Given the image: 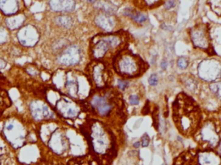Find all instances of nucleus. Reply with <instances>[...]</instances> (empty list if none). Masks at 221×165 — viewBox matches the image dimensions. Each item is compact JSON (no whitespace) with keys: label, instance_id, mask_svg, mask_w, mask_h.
Here are the masks:
<instances>
[{"label":"nucleus","instance_id":"obj_1","mask_svg":"<svg viewBox=\"0 0 221 165\" xmlns=\"http://www.w3.org/2000/svg\"><path fill=\"white\" fill-rule=\"evenodd\" d=\"M82 105L86 112L111 127H122L127 119V108L123 93L114 86L92 89Z\"/></svg>","mask_w":221,"mask_h":165},{"label":"nucleus","instance_id":"obj_2","mask_svg":"<svg viewBox=\"0 0 221 165\" xmlns=\"http://www.w3.org/2000/svg\"><path fill=\"white\" fill-rule=\"evenodd\" d=\"M81 132L88 142L92 154L102 165H112L118 154V142L112 128L95 118L81 125Z\"/></svg>","mask_w":221,"mask_h":165},{"label":"nucleus","instance_id":"obj_3","mask_svg":"<svg viewBox=\"0 0 221 165\" xmlns=\"http://www.w3.org/2000/svg\"><path fill=\"white\" fill-rule=\"evenodd\" d=\"M172 118L179 132L188 138L193 137L198 130L203 118V112L192 96L181 92L172 103Z\"/></svg>","mask_w":221,"mask_h":165},{"label":"nucleus","instance_id":"obj_4","mask_svg":"<svg viewBox=\"0 0 221 165\" xmlns=\"http://www.w3.org/2000/svg\"><path fill=\"white\" fill-rule=\"evenodd\" d=\"M130 42V36L124 30L111 33H99L92 37L89 43L90 60L112 59L119 51L128 48Z\"/></svg>","mask_w":221,"mask_h":165},{"label":"nucleus","instance_id":"obj_5","mask_svg":"<svg viewBox=\"0 0 221 165\" xmlns=\"http://www.w3.org/2000/svg\"><path fill=\"white\" fill-rule=\"evenodd\" d=\"M111 65L115 74L125 80L139 78L150 68V64L129 48H123L116 54L111 61Z\"/></svg>","mask_w":221,"mask_h":165},{"label":"nucleus","instance_id":"obj_6","mask_svg":"<svg viewBox=\"0 0 221 165\" xmlns=\"http://www.w3.org/2000/svg\"><path fill=\"white\" fill-rule=\"evenodd\" d=\"M62 83L59 88L67 95L79 101H83L89 96L92 90V86L86 74L79 70H62Z\"/></svg>","mask_w":221,"mask_h":165},{"label":"nucleus","instance_id":"obj_7","mask_svg":"<svg viewBox=\"0 0 221 165\" xmlns=\"http://www.w3.org/2000/svg\"><path fill=\"white\" fill-rule=\"evenodd\" d=\"M193 138L199 149H215L221 141V122L216 117H203Z\"/></svg>","mask_w":221,"mask_h":165},{"label":"nucleus","instance_id":"obj_8","mask_svg":"<svg viewBox=\"0 0 221 165\" xmlns=\"http://www.w3.org/2000/svg\"><path fill=\"white\" fill-rule=\"evenodd\" d=\"M111 62L104 60H90L86 66L85 74L92 89H102L112 86L113 74Z\"/></svg>","mask_w":221,"mask_h":165},{"label":"nucleus","instance_id":"obj_9","mask_svg":"<svg viewBox=\"0 0 221 165\" xmlns=\"http://www.w3.org/2000/svg\"><path fill=\"white\" fill-rule=\"evenodd\" d=\"M173 165H221V156L215 149H190L179 154Z\"/></svg>","mask_w":221,"mask_h":165},{"label":"nucleus","instance_id":"obj_10","mask_svg":"<svg viewBox=\"0 0 221 165\" xmlns=\"http://www.w3.org/2000/svg\"><path fill=\"white\" fill-rule=\"evenodd\" d=\"M189 37L194 48L200 49L212 56L216 54L212 43L210 27L206 23H198L190 28Z\"/></svg>","mask_w":221,"mask_h":165},{"label":"nucleus","instance_id":"obj_11","mask_svg":"<svg viewBox=\"0 0 221 165\" xmlns=\"http://www.w3.org/2000/svg\"><path fill=\"white\" fill-rule=\"evenodd\" d=\"M4 134L8 142L15 148L22 146L27 137V130L21 120L16 117L8 118L4 125Z\"/></svg>","mask_w":221,"mask_h":165},{"label":"nucleus","instance_id":"obj_12","mask_svg":"<svg viewBox=\"0 0 221 165\" xmlns=\"http://www.w3.org/2000/svg\"><path fill=\"white\" fill-rule=\"evenodd\" d=\"M54 110L56 113L63 118L74 120L79 118L81 112L84 110V107L81 101L62 94L60 96L59 100L55 103Z\"/></svg>","mask_w":221,"mask_h":165},{"label":"nucleus","instance_id":"obj_13","mask_svg":"<svg viewBox=\"0 0 221 165\" xmlns=\"http://www.w3.org/2000/svg\"><path fill=\"white\" fill-rule=\"evenodd\" d=\"M197 76L204 82L211 83L221 79V60L205 58L197 66Z\"/></svg>","mask_w":221,"mask_h":165},{"label":"nucleus","instance_id":"obj_14","mask_svg":"<svg viewBox=\"0 0 221 165\" xmlns=\"http://www.w3.org/2000/svg\"><path fill=\"white\" fill-rule=\"evenodd\" d=\"M83 58V51L80 45L76 43L67 44L57 55L58 63L66 68L75 67L81 63Z\"/></svg>","mask_w":221,"mask_h":165},{"label":"nucleus","instance_id":"obj_15","mask_svg":"<svg viewBox=\"0 0 221 165\" xmlns=\"http://www.w3.org/2000/svg\"><path fill=\"white\" fill-rule=\"evenodd\" d=\"M93 23L104 33H111L122 30L119 28L121 21L116 14L98 11L97 14L94 16Z\"/></svg>","mask_w":221,"mask_h":165},{"label":"nucleus","instance_id":"obj_16","mask_svg":"<svg viewBox=\"0 0 221 165\" xmlns=\"http://www.w3.org/2000/svg\"><path fill=\"white\" fill-rule=\"evenodd\" d=\"M48 145L55 154L63 155L67 153L70 147L69 139L61 129H55L49 135Z\"/></svg>","mask_w":221,"mask_h":165},{"label":"nucleus","instance_id":"obj_17","mask_svg":"<svg viewBox=\"0 0 221 165\" xmlns=\"http://www.w3.org/2000/svg\"><path fill=\"white\" fill-rule=\"evenodd\" d=\"M29 111L33 118L36 121L49 120L54 117V112L50 106L40 100H34L30 103Z\"/></svg>","mask_w":221,"mask_h":165},{"label":"nucleus","instance_id":"obj_18","mask_svg":"<svg viewBox=\"0 0 221 165\" xmlns=\"http://www.w3.org/2000/svg\"><path fill=\"white\" fill-rule=\"evenodd\" d=\"M40 39V34L37 29L33 25H26L20 28L17 32V40L24 47H34Z\"/></svg>","mask_w":221,"mask_h":165},{"label":"nucleus","instance_id":"obj_19","mask_svg":"<svg viewBox=\"0 0 221 165\" xmlns=\"http://www.w3.org/2000/svg\"><path fill=\"white\" fill-rule=\"evenodd\" d=\"M123 15L129 18L131 21L136 23V24L143 25L149 20V16L144 11H139L135 7H126L123 11Z\"/></svg>","mask_w":221,"mask_h":165},{"label":"nucleus","instance_id":"obj_20","mask_svg":"<svg viewBox=\"0 0 221 165\" xmlns=\"http://www.w3.org/2000/svg\"><path fill=\"white\" fill-rule=\"evenodd\" d=\"M49 8L55 12H72L76 7L75 0H50Z\"/></svg>","mask_w":221,"mask_h":165},{"label":"nucleus","instance_id":"obj_21","mask_svg":"<svg viewBox=\"0 0 221 165\" xmlns=\"http://www.w3.org/2000/svg\"><path fill=\"white\" fill-rule=\"evenodd\" d=\"M164 0H132L133 6L142 11H151L164 5Z\"/></svg>","mask_w":221,"mask_h":165},{"label":"nucleus","instance_id":"obj_22","mask_svg":"<svg viewBox=\"0 0 221 165\" xmlns=\"http://www.w3.org/2000/svg\"><path fill=\"white\" fill-rule=\"evenodd\" d=\"M19 11L18 0H0V11L5 15L11 16L16 15Z\"/></svg>","mask_w":221,"mask_h":165},{"label":"nucleus","instance_id":"obj_23","mask_svg":"<svg viewBox=\"0 0 221 165\" xmlns=\"http://www.w3.org/2000/svg\"><path fill=\"white\" fill-rule=\"evenodd\" d=\"M180 81L184 87L192 93H195L198 90L199 81L197 80V78L193 75L185 74V75H180Z\"/></svg>","mask_w":221,"mask_h":165},{"label":"nucleus","instance_id":"obj_24","mask_svg":"<svg viewBox=\"0 0 221 165\" xmlns=\"http://www.w3.org/2000/svg\"><path fill=\"white\" fill-rule=\"evenodd\" d=\"M67 165H102L92 154L77 156L71 159Z\"/></svg>","mask_w":221,"mask_h":165},{"label":"nucleus","instance_id":"obj_25","mask_svg":"<svg viewBox=\"0 0 221 165\" xmlns=\"http://www.w3.org/2000/svg\"><path fill=\"white\" fill-rule=\"evenodd\" d=\"M93 5L94 8L98 11L112 14H116V12L118 11V7L109 0H97Z\"/></svg>","mask_w":221,"mask_h":165},{"label":"nucleus","instance_id":"obj_26","mask_svg":"<svg viewBox=\"0 0 221 165\" xmlns=\"http://www.w3.org/2000/svg\"><path fill=\"white\" fill-rule=\"evenodd\" d=\"M25 22V16L23 14H16L9 16L6 19V26L10 30H16L22 26Z\"/></svg>","mask_w":221,"mask_h":165},{"label":"nucleus","instance_id":"obj_27","mask_svg":"<svg viewBox=\"0 0 221 165\" xmlns=\"http://www.w3.org/2000/svg\"><path fill=\"white\" fill-rule=\"evenodd\" d=\"M11 99L8 93L0 87V116L5 112V110L11 106Z\"/></svg>","mask_w":221,"mask_h":165},{"label":"nucleus","instance_id":"obj_28","mask_svg":"<svg viewBox=\"0 0 221 165\" xmlns=\"http://www.w3.org/2000/svg\"><path fill=\"white\" fill-rule=\"evenodd\" d=\"M54 22L58 26L61 27L63 29H70L74 24V21H73L72 17L67 16V15H60V16H56L54 19Z\"/></svg>","mask_w":221,"mask_h":165},{"label":"nucleus","instance_id":"obj_29","mask_svg":"<svg viewBox=\"0 0 221 165\" xmlns=\"http://www.w3.org/2000/svg\"><path fill=\"white\" fill-rule=\"evenodd\" d=\"M208 88L212 95L215 96L218 100H221V80L211 82L208 85Z\"/></svg>","mask_w":221,"mask_h":165},{"label":"nucleus","instance_id":"obj_30","mask_svg":"<svg viewBox=\"0 0 221 165\" xmlns=\"http://www.w3.org/2000/svg\"><path fill=\"white\" fill-rule=\"evenodd\" d=\"M129 80H125V79H122V78H119L117 80V86L116 87L119 89L121 93L125 92L128 88L129 87Z\"/></svg>","mask_w":221,"mask_h":165},{"label":"nucleus","instance_id":"obj_31","mask_svg":"<svg viewBox=\"0 0 221 165\" xmlns=\"http://www.w3.org/2000/svg\"><path fill=\"white\" fill-rule=\"evenodd\" d=\"M210 8L215 12L217 15L221 16V0H209L208 1Z\"/></svg>","mask_w":221,"mask_h":165},{"label":"nucleus","instance_id":"obj_32","mask_svg":"<svg viewBox=\"0 0 221 165\" xmlns=\"http://www.w3.org/2000/svg\"><path fill=\"white\" fill-rule=\"evenodd\" d=\"M190 61L188 57L186 56H180L176 61V65L180 69H187L189 67Z\"/></svg>","mask_w":221,"mask_h":165},{"label":"nucleus","instance_id":"obj_33","mask_svg":"<svg viewBox=\"0 0 221 165\" xmlns=\"http://www.w3.org/2000/svg\"><path fill=\"white\" fill-rule=\"evenodd\" d=\"M128 101L130 106H138L141 102V97L137 93H131L128 97Z\"/></svg>","mask_w":221,"mask_h":165},{"label":"nucleus","instance_id":"obj_34","mask_svg":"<svg viewBox=\"0 0 221 165\" xmlns=\"http://www.w3.org/2000/svg\"><path fill=\"white\" fill-rule=\"evenodd\" d=\"M159 82V78L157 76V74H151L150 76L148 79V83L150 86H156L158 85Z\"/></svg>","mask_w":221,"mask_h":165},{"label":"nucleus","instance_id":"obj_35","mask_svg":"<svg viewBox=\"0 0 221 165\" xmlns=\"http://www.w3.org/2000/svg\"><path fill=\"white\" fill-rule=\"evenodd\" d=\"M141 146L143 147V148H146L150 145V136L148 133H144L142 138H141Z\"/></svg>","mask_w":221,"mask_h":165},{"label":"nucleus","instance_id":"obj_36","mask_svg":"<svg viewBox=\"0 0 221 165\" xmlns=\"http://www.w3.org/2000/svg\"><path fill=\"white\" fill-rule=\"evenodd\" d=\"M8 32L5 28H0V44L6 43L8 41Z\"/></svg>","mask_w":221,"mask_h":165},{"label":"nucleus","instance_id":"obj_37","mask_svg":"<svg viewBox=\"0 0 221 165\" xmlns=\"http://www.w3.org/2000/svg\"><path fill=\"white\" fill-rule=\"evenodd\" d=\"M176 6V0H167L164 3V8L167 11H170Z\"/></svg>","mask_w":221,"mask_h":165},{"label":"nucleus","instance_id":"obj_38","mask_svg":"<svg viewBox=\"0 0 221 165\" xmlns=\"http://www.w3.org/2000/svg\"><path fill=\"white\" fill-rule=\"evenodd\" d=\"M167 61L166 59H163L162 60V61H161V68H162V70H166L167 68Z\"/></svg>","mask_w":221,"mask_h":165},{"label":"nucleus","instance_id":"obj_39","mask_svg":"<svg viewBox=\"0 0 221 165\" xmlns=\"http://www.w3.org/2000/svg\"><path fill=\"white\" fill-rule=\"evenodd\" d=\"M6 67V62L5 61H4L3 59L0 58V70L5 68Z\"/></svg>","mask_w":221,"mask_h":165},{"label":"nucleus","instance_id":"obj_40","mask_svg":"<svg viewBox=\"0 0 221 165\" xmlns=\"http://www.w3.org/2000/svg\"><path fill=\"white\" fill-rule=\"evenodd\" d=\"M141 146V143L140 141H137V142H136L133 144V147L135 148V149H137V148H139Z\"/></svg>","mask_w":221,"mask_h":165},{"label":"nucleus","instance_id":"obj_41","mask_svg":"<svg viewBox=\"0 0 221 165\" xmlns=\"http://www.w3.org/2000/svg\"><path fill=\"white\" fill-rule=\"evenodd\" d=\"M216 149H217V151L219 152V154L221 156V141H220V143L219 144V145H218V147H217Z\"/></svg>","mask_w":221,"mask_h":165},{"label":"nucleus","instance_id":"obj_42","mask_svg":"<svg viewBox=\"0 0 221 165\" xmlns=\"http://www.w3.org/2000/svg\"><path fill=\"white\" fill-rule=\"evenodd\" d=\"M96 1H97V0H87V2H89V3H91V4H94Z\"/></svg>","mask_w":221,"mask_h":165},{"label":"nucleus","instance_id":"obj_43","mask_svg":"<svg viewBox=\"0 0 221 165\" xmlns=\"http://www.w3.org/2000/svg\"><path fill=\"white\" fill-rule=\"evenodd\" d=\"M220 112H221V107H220Z\"/></svg>","mask_w":221,"mask_h":165}]
</instances>
